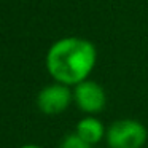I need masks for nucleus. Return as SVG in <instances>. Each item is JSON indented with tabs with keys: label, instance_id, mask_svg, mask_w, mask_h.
<instances>
[{
	"label": "nucleus",
	"instance_id": "obj_6",
	"mask_svg": "<svg viewBox=\"0 0 148 148\" xmlns=\"http://www.w3.org/2000/svg\"><path fill=\"white\" fill-rule=\"evenodd\" d=\"M59 148H92L88 142H84L77 132H72V134H67L62 142L59 143Z\"/></svg>",
	"mask_w": 148,
	"mask_h": 148
},
{
	"label": "nucleus",
	"instance_id": "obj_3",
	"mask_svg": "<svg viewBox=\"0 0 148 148\" xmlns=\"http://www.w3.org/2000/svg\"><path fill=\"white\" fill-rule=\"evenodd\" d=\"M73 91V103L78 110L86 115H97L107 105V92L100 83L91 80H83L81 83L72 88Z\"/></svg>",
	"mask_w": 148,
	"mask_h": 148
},
{
	"label": "nucleus",
	"instance_id": "obj_7",
	"mask_svg": "<svg viewBox=\"0 0 148 148\" xmlns=\"http://www.w3.org/2000/svg\"><path fill=\"white\" fill-rule=\"evenodd\" d=\"M21 148H43V147H40V145H34V143H29V145H24V147H21Z\"/></svg>",
	"mask_w": 148,
	"mask_h": 148
},
{
	"label": "nucleus",
	"instance_id": "obj_2",
	"mask_svg": "<svg viewBox=\"0 0 148 148\" xmlns=\"http://www.w3.org/2000/svg\"><path fill=\"white\" fill-rule=\"evenodd\" d=\"M148 131L143 123L134 118H119L107 126L105 142L108 148H143Z\"/></svg>",
	"mask_w": 148,
	"mask_h": 148
},
{
	"label": "nucleus",
	"instance_id": "obj_1",
	"mask_svg": "<svg viewBox=\"0 0 148 148\" xmlns=\"http://www.w3.org/2000/svg\"><path fill=\"white\" fill-rule=\"evenodd\" d=\"M45 62L53 80L73 88L88 80L96 69L97 48L83 37H64L49 46Z\"/></svg>",
	"mask_w": 148,
	"mask_h": 148
},
{
	"label": "nucleus",
	"instance_id": "obj_4",
	"mask_svg": "<svg viewBox=\"0 0 148 148\" xmlns=\"http://www.w3.org/2000/svg\"><path fill=\"white\" fill-rule=\"evenodd\" d=\"M73 103V91L72 86L54 81L43 89H40L37 96V107L43 115L54 116L64 113Z\"/></svg>",
	"mask_w": 148,
	"mask_h": 148
},
{
	"label": "nucleus",
	"instance_id": "obj_8",
	"mask_svg": "<svg viewBox=\"0 0 148 148\" xmlns=\"http://www.w3.org/2000/svg\"><path fill=\"white\" fill-rule=\"evenodd\" d=\"M107 148H108V147H107Z\"/></svg>",
	"mask_w": 148,
	"mask_h": 148
},
{
	"label": "nucleus",
	"instance_id": "obj_5",
	"mask_svg": "<svg viewBox=\"0 0 148 148\" xmlns=\"http://www.w3.org/2000/svg\"><path fill=\"white\" fill-rule=\"evenodd\" d=\"M75 132H77L84 142H88L91 147H96V145H99L100 142L105 138L107 127L97 116L86 115L77 123Z\"/></svg>",
	"mask_w": 148,
	"mask_h": 148
}]
</instances>
